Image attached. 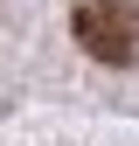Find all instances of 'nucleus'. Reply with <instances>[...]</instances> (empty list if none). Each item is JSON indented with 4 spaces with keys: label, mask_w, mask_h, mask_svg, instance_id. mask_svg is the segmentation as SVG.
<instances>
[{
    "label": "nucleus",
    "mask_w": 139,
    "mask_h": 146,
    "mask_svg": "<svg viewBox=\"0 0 139 146\" xmlns=\"http://www.w3.org/2000/svg\"><path fill=\"white\" fill-rule=\"evenodd\" d=\"M70 35L83 56L125 70V63H139V0H77Z\"/></svg>",
    "instance_id": "f257e3e1"
}]
</instances>
